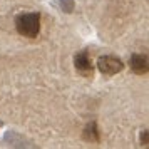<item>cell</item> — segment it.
I'll use <instances>...</instances> for the list:
<instances>
[{"instance_id": "1", "label": "cell", "mask_w": 149, "mask_h": 149, "mask_svg": "<svg viewBox=\"0 0 149 149\" xmlns=\"http://www.w3.org/2000/svg\"><path fill=\"white\" fill-rule=\"evenodd\" d=\"M15 29L22 37L35 39L40 32V14L39 12L19 14L15 17Z\"/></svg>"}, {"instance_id": "2", "label": "cell", "mask_w": 149, "mask_h": 149, "mask_svg": "<svg viewBox=\"0 0 149 149\" xmlns=\"http://www.w3.org/2000/svg\"><path fill=\"white\" fill-rule=\"evenodd\" d=\"M97 69L104 75H116L124 69V64H122V61L119 57L102 55V57H99V61H97Z\"/></svg>"}, {"instance_id": "3", "label": "cell", "mask_w": 149, "mask_h": 149, "mask_svg": "<svg viewBox=\"0 0 149 149\" xmlns=\"http://www.w3.org/2000/svg\"><path fill=\"white\" fill-rule=\"evenodd\" d=\"M74 65L77 69V72L82 77H92L94 75V64L91 59V54L87 50H81L79 54L74 57Z\"/></svg>"}, {"instance_id": "4", "label": "cell", "mask_w": 149, "mask_h": 149, "mask_svg": "<svg viewBox=\"0 0 149 149\" xmlns=\"http://www.w3.org/2000/svg\"><path fill=\"white\" fill-rule=\"evenodd\" d=\"M131 69L132 72L137 75H144L148 74V69H149V64H148V55L146 54H132L131 57Z\"/></svg>"}, {"instance_id": "5", "label": "cell", "mask_w": 149, "mask_h": 149, "mask_svg": "<svg viewBox=\"0 0 149 149\" xmlns=\"http://www.w3.org/2000/svg\"><path fill=\"white\" fill-rule=\"evenodd\" d=\"M84 139L89 142H99L101 139V132H99V129H97V124L95 122H89L86 129H84Z\"/></svg>"}]
</instances>
